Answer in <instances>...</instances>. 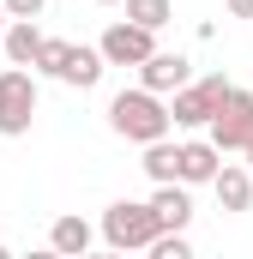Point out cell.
<instances>
[{
    "label": "cell",
    "mask_w": 253,
    "mask_h": 259,
    "mask_svg": "<svg viewBox=\"0 0 253 259\" xmlns=\"http://www.w3.org/2000/svg\"><path fill=\"white\" fill-rule=\"evenodd\" d=\"M109 127L121 133V139H133V145L169 139V127H175V115H169V97H157V91H145V84L115 91V97H109Z\"/></svg>",
    "instance_id": "cell-1"
},
{
    "label": "cell",
    "mask_w": 253,
    "mask_h": 259,
    "mask_svg": "<svg viewBox=\"0 0 253 259\" xmlns=\"http://www.w3.org/2000/svg\"><path fill=\"white\" fill-rule=\"evenodd\" d=\"M157 235H163V217H157L151 199H115V205L103 211V241H109L115 253H139V247H151Z\"/></svg>",
    "instance_id": "cell-2"
},
{
    "label": "cell",
    "mask_w": 253,
    "mask_h": 259,
    "mask_svg": "<svg viewBox=\"0 0 253 259\" xmlns=\"http://www.w3.org/2000/svg\"><path fill=\"white\" fill-rule=\"evenodd\" d=\"M36 109H43V91H36V66L24 72V66L12 61L0 72V139H24L30 121H36Z\"/></svg>",
    "instance_id": "cell-3"
},
{
    "label": "cell",
    "mask_w": 253,
    "mask_h": 259,
    "mask_svg": "<svg viewBox=\"0 0 253 259\" xmlns=\"http://www.w3.org/2000/svg\"><path fill=\"white\" fill-rule=\"evenodd\" d=\"M235 84L223 78V72H211V78H199V84H181L175 97H169V115H175V127H187V133H199V127H211V115L223 109V97H229Z\"/></svg>",
    "instance_id": "cell-4"
},
{
    "label": "cell",
    "mask_w": 253,
    "mask_h": 259,
    "mask_svg": "<svg viewBox=\"0 0 253 259\" xmlns=\"http://www.w3.org/2000/svg\"><path fill=\"white\" fill-rule=\"evenodd\" d=\"M205 133H211L223 151H247V145H253V91L235 84V91L223 97V109L211 115V127H205Z\"/></svg>",
    "instance_id": "cell-5"
},
{
    "label": "cell",
    "mask_w": 253,
    "mask_h": 259,
    "mask_svg": "<svg viewBox=\"0 0 253 259\" xmlns=\"http://www.w3.org/2000/svg\"><path fill=\"white\" fill-rule=\"evenodd\" d=\"M103 61L109 66H145L151 55H157V30H145V24H133V18H121V24H109L103 30Z\"/></svg>",
    "instance_id": "cell-6"
},
{
    "label": "cell",
    "mask_w": 253,
    "mask_h": 259,
    "mask_svg": "<svg viewBox=\"0 0 253 259\" xmlns=\"http://www.w3.org/2000/svg\"><path fill=\"white\" fill-rule=\"evenodd\" d=\"M139 84H145V91H157V97H175L181 84H193V61H187V55H169V49H157L151 61L139 66Z\"/></svg>",
    "instance_id": "cell-7"
},
{
    "label": "cell",
    "mask_w": 253,
    "mask_h": 259,
    "mask_svg": "<svg viewBox=\"0 0 253 259\" xmlns=\"http://www.w3.org/2000/svg\"><path fill=\"white\" fill-rule=\"evenodd\" d=\"M223 157H229V151H223L211 133H205V139H187V145H181V181H187V187H211L217 169H223Z\"/></svg>",
    "instance_id": "cell-8"
},
{
    "label": "cell",
    "mask_w": 253,
    "mask_h": 259,
    "mask_svg": "<svg viewBox=\"0 0 253 259\" xmlns=\"http://www.w3.org/2000/svg\"><path fill=\"white\" fill-rule=\"evenodd\" d=\"M211 193H217L223 211H253V163L247 169H241V163H223L217 181H211Z\"/></svg>",
    "instance_id": "cell-9"
},
{
    "label": "cell",
    "mask_w": 253,
    "mask_h": 259,
    "mask_svg": "<svg viewBox=\"0 0 253 259\" xmlns=\"http://www.w3.org/2000/svg\"><path fill=\"white\" fill-rule=\"evenodd\" d=\"M43 30H36V18H12L6 24V36H0V49H6V61H18V66H36V55H43Z\"/></svg>",
    "instance_id": "cell-10"
},
{
    "label": "cell",
    "mask_w": 253,
    "mask_h": 259,
    "mask_svg": "<svg viewBox=\"0 0 253 259\" xmlns=\"http://www.w3.org/2000/svg\"><path fill=\"white\" fill-rule=\"evenodd\" d=\"M103 49H78L72 42V55H66V66H61V84H72V91H97L103 84Z\"/></svg>",
    "instance_id": "cell-11"
},
{
    "label": "cell",
    "mask_w": 253,
    "mask_h": 259,
    "mask_svg": "<svg viewBox=\"0 0 253 259\" xmlns=\"http://www.w3.org/2000/svg\"><path fill=\"white\" fill-rule=\"evenodd\" d=\"M145 151V175L151 181H181V145H169V139H151V145H139Z\"/></svg>",
    "instance_id": "cell-12"
},
{
    "label": "cell",
    "mask_w": 253,
    "mask_h": 259,
    "mask_svg": "<svg viewBox=\"0 0 253 259\" xmlns=\"http://www.w3.org/2000/svg\"><path fill=\"white\" fill-rule=\"evenodd\" d=\"M91 241H97V229L85 217H55V229H49V247L55 253H91Z\"/></svg>",
    "instance_id": "cell-13"
},
{
    "label": "cell",
    "mask_w": 253,
    "mask_h": 259,
    "mask_svg": "<svg viewBox=\"0 0 253 259\" xmlns=\"http://www.w3.org/2000/svg\"><path fill=\"white\" fill-rule=\"evenodd\" d=\"M121 6H126V18H133V24H145V30H163V24L175 18V6H169V0H121Z\"/></svg>",
    "instance_id": "cell-14"
},
{
    "label": "cell",
    "mask_w": 253,
    "mask_h": 259,
    "mask_svg": "<svg viewBox=\"0 0 253 259\" xmlns=\"http://www.w3.org/2000/svg\"><path fill=\"white\" fill-rule=\"evenodd\" d=\"M145 253H151V259H193V241H187V229H163Z\"/></svg>",
    "instance_id": "cell-15"
},
{
    "label": "cell",
    "mask_w": 253,
    "mask_h": 259,
    "mask_svg": "<svg viewBox=\"0 0 253 259\" xmlns=\"http://www.w3.org/2000/svg\"><path fill=\"white\" fill-rule=\"evenodd\" d=\"M66 55H72V42H61V36H49V42H43V55H36V72H49V78H61Z\"/></svg>",
    "instance_id": "cell-16"
},
{
    "label": "cell",
    "mask_w": 253,
    "mask_h": 259,
    "mask_svg": "<svg viewBox=\"0 0 253 259\" xmlns=\"http://www.w3.org/2000/svg\"><path fill=\"white\" fill-rule=\"evenodd\" d=\"M43 6H49V0H6L12 18H43Z\"/></svg>",
    "instance_id": "cell-17"
},
{
    "label": "cell",
    "mask_w": 253,
    "mask_h": 259,
    "mask_svg": "<svg viewBox=\"0 0 253 259\" xmlns=\"http://www.w3.org/2000/svg\"><path fill=\"white\" fill-rule=\"evenodd\" d=\"M229 6V18H253V0H223Z\"/></svg>",
    "instance_id": "cell-18"
},
{
    "label": "cell",
    "mask_w": 253,
    "mask_h": 259,
    "mask_svg": "<svg viewBox=\"0 0 253 259\" xmlns=\"http://www.w3.org/2000/svg\"><path fill=\"white\" fill-rule=\"evenodd\" d=\"M6 24H12V12H6V0H0V36H6Z\"/></svg>",
    "instance_id": "cell-19"
},
{
    "label": "cell",
    "mask_w": 253,
    "mask_h": 259,
    "mask_svg": "<svg viewBox=\"0 0 253 259\" xmlns=\"http://www.w3.org/2000/svg\"><path fill=\"white\" fill-rule=\"evenodd\" d=\"M97 6H121V0H97Z\"/></svg>",
    "instance_id": "cell-20"
},
{
    "label": "cell",
    "mask_w": 253,
    "mask_h": 259,
    "mask_svg": "<svg viewBox=\"0 0 253 259\" xmlns=\"http://www.w3.org/2000/svg\"><path fill=\"white\" fill-rule=\"evenodd\" d=\"M247 163H253V145H247Z\"/></svg>",
    "instance_id": "cell-21"
},
{
    "label": "cell",
    "mask_w": 253,
    "mask_h": 259,
    "mask_svg": "<svg viewBox=\"0 0 253 259\" xmlns=\"http://www.w3.org/2000/svg\"><path fill=\"white\" fill-rule=\"evenodd\" d=\"M0 259H6V247H0Z\"/></svg>",
    "instance_id": "cell-22"
}]
</instances>
